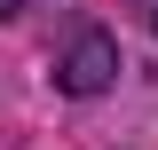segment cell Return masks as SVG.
<instances>
[{"mask_svg": "<svg viewBox=\"0 0 158 150\" xmlns=\"http://www.w3.org/2000/svg\"><path fill=\"white\" fill-rule=\"evenodd\" d=\"M118 79V40L111 32H79L71 48H63V63H56V87L63 95H103Z\"/></svg>", "mask_w": 158, "mask_h": 150, "instance_id": "1", "label": "cell"}, {"mask_svg": "<svg viewBox=\"0 0 158 150\" xmlns=\"http://www.w3.org/2000/svg\"><path fill=\"white\" fill-rule=\"evenodd\" d=\"M0 8H8V0H0Z\"/></svg>", "mask_w": 158, "mask_h": 150, "instance_id": "2", "label": "cell"}]
</instances>
